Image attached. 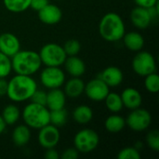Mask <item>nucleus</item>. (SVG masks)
Returning a JSON list of instances; mask_svg holds the SVG:
<instances>
[{"label":"nucleus","mask_w":159,"mask_h":159,"mask_svg":"<svg viewBox=\"0 0 159 159\" xmlns=\"http://www.w3.org/2000/svg\"><path fill=\"white\" fill-rule=\"evenodd\" d=\"M68 119V113L64 108L50 111L49 114V123L55 127H62L66 124Z\"/></svg>","instance_id":"27"},{"label":"nucleus","mask_w":159,"mask_h":159,"mask_svg":"<svg viewBox=\"0 0 159 159\" xmlns=\"http://www.w3.org/2000/svg\"><path fill=\"white\" fill-rule=\"evenodd\" d=\"M132 70L140 76H146L157 72V61L152 53L140 50L134 56L131 62Z\"/></svg>","instance_id":"7"},{"label":"nucleus","mask_w":159,"mask_h":159,"mask_svg":"<svg viewBox=\"0 0 159 159\" xmlns=\"http://www.w3.org/2000/svg\"><path fill=\"white\" fill-rule=\"evenodd\" d=\"M79 157V152L74 147V148H67L65 149L62 154L60 156L61 159H75Z\"/></svg>","instance_id":"34"},{"label":"nucleus","mask_w":159,"mask_h":159,"mask_svg":"<svg viewBox=\"0 0 159 159\" xmlns=\"http://www.w3.org/2000/svg\"><path fill=\"white\" fill-rule=\"evenodd\" d=\"M61 140V133L57 127L52 124H48L39 129L37 141L44 149L55 148Z\"/></svg>","instance_id":"11"},{"label":"nucleus","mask_w":159,"mask_h":159,"mask_svg":"<svg viewBox=\"0 0 159 159\" xmlns=\"http://www.w3.org/2000/svg\"><path fill=\"white\" fill-rule=\"evenodd\" d=\"M20 116H21V113L19 107L16 104H12V103L6 105L1 114V116L7 126L15 125L19 121Z\"/></svg>","instance_id":"24"},{"label":"nucleus","mask_w":159,"mask_h":159,"mask_svg":"<svg viewBox=\"0 0 159 159\" xmlns=\"http://www.w3.org/2000/svg\"><path fill=\"white\" fill-rule=\"evenodd\" d=\"M130 111L131 112L126 118V126H128L132 131L143 132L151 126L152 116L149 111L141 107Z\"/></svg>","instance_id":"8"},{"label":"nucleus","mask_w":159,"mask_h":159,"mask_svg":"<svg viewBox=\"0 0 159 159\" xmlns=\"http://www.w3.org/2000/svg\"><path fill=\"white\" fill-rule=\"evenodd\" d=\"M109 88H116L121 85L124 75L120 68L116 66H108L102 71L99 76Z\"/></svg>","instance_id":"14"},{"label":"nucleus","mask_w":159,"mask_h":159,"mask_svg":"<svg viewBox=\"0 0 159 159\" xmlns=\"http://www.w3.org/2000/svg\"><path fill=\"white\" fill-rule=\"evenodd\" d=\"M109 92L110 88L100 77L93 78L85 84L84 93L92 102H103Z\"/></svg>","instance_id":"10"},{"label":"nucleus","mask_w":159,"mask_h":159,"mask_svg":"<svg viewBox=\"0 0 159 159\" xmlns=\"http://www.w3.org/2000/svg\"><path fill=\"white\" fill-rule=\"evenodd\" d=\"M31 0H3L5 7L12 13H21L30 7Z\"/></svg>","instance_id":"26"},{"label":"nucleus","mask_w":159,"mask_h":159,"mask_svg":"<svg viewBox=\"0 0 159 159\" xmlns=\"http://www.w3.org/2000/svg\"><path fill=\"white\" fill-rule=\"evenodd\" d=\"M40 82L48 89H59L65 82V74L61 67L46 66L40 73Z\"/></svg>","instance_id":"9"},{"label":"nucleus","mask_w":159,"mask_h":159,"mask_svg":"<svg viewBox=\"0 0 159 159\" xmlns=\"http://www.w3.org/2000/svg\"><path fill=\"white\" fill-rule=\"evenodd\" d=\"M30 101L34 103H38V104H42V105H46V102H47V92L43 89H36L34 94L32 95Z\"/></svg>","instance_id":"33"},{"label":"nucleus","mask_w":159,"mask_h":159,"mask_svg":"<svg viewBox=\"0 0 159 159\" xmlns=\"http://www.w3.org/2000/svg\"><path fill=\"white\" fill-rule=\"evenodd\" d=\"M10 59L12 71L16 75L32 76L36 74L42 66V61L38 52L34 50L20 49Z\"/></svg>","instance_id":"2"},{"label":"nucleus","mask_w":159,"mask_h":159,"mask_svg":"<svg viewBox=\"0 0 159 159\" xmlns=\"http://www.w3.org/2000/svg\"><path fill=\"white\" fill-rule=\"evenodd\" d=\"M73 119L75 122L80 125L89 124L93 118V111L92 109L86 104H81L75 107L73 111Z\"/></svg>","instance_id":"22"},{"label":"nucleus","mask_w":159,"mask_h":159,"mask_svg":"<svg viewBox=\"0 0 159 159\" xmlns=\"http://www.w3.org/2000/svg\"><path fill=\"white\" fill-rule=\"evenodd\" d=\"M126 127V119L119 115H111L104 121V128L110 133H118Z\"/></svg>","instance_id":"23"},{"label":"nucleus","mask_w":159,"mask_h":159,"mask_svg":"<svg viewBox=\"0 0 159 159\" xmlns=\"http://www.w3.org/2000/svg\"><path fill=\"white\" fill-rule=\"evenodd\" d=\"M100 143L99 134L91 129H83L74 137V147L81 154L94 151Z\"/></svg>","instance_id":"6"},{"label":"nucleus","mask_w":159,"mask_h":159,"mask_svg":"<svg viewBox=\"0 0 159 159\" xmlns=\"http://www.w3.org/2000/svg\"><path fill=\"white\" fill-rule=\"evenodd\" d=\"M103 102L107 109L113 114H117L124 108L120 95L116 92H109Z\"/></svg>","instance_id":"25"},{"label":"nucleus","mask_w":159,"mask_h":159,"mask_svg":"<svg viewBox=\"0 0 159 159\" xmlns=\"http://www.w3.org/2000/svg\"><path fill=\"white\" fill-rule=\"evenodd\" d=\"M62 48L67 56H75L81 50V45H80L79 41L76 39L67 40Z\"/></svg>","instance_id":"30"},{"label":"nucleus","mask_w":159,"mask_h":159,"mask_svg":"<svg viewBox=\"0 0 159 159\" xmlns=\"http://www.w3.org/2000/svg\"><path fill=\"white\" fill-rule=\"evenodd\" d=\"M64 93L66 97L75 99L84 93L85 83L80 77H72L66 83L64 82Z\"/></svg>","instance_id":"20"},{"label":"nucleus","mask_w":159,"mask_h":159,"mask_svg":"<svg viewBox=\"0 0 159 159\" xmlns=\"http://www.w3.org/2000/svg\"><path fill=\"white\" fill-rule=\"evenodd\" d=\"M133 1L136 4V6L145 7V8L151 7L158 4V0H133Z\"/></svg>","instance_id":"36"},{"label":"nucleus","mask_w":159,"mask_h":159,"mask_svg":"<svg viewBox=\"0 0 159 159\" xmlns=\"http://www.w3.org/2000/svg\"><path fill=\"white\" fill-rule=\"evenodd\" d=\"M38 19L45 24L53 25L57 24L62 19V11L61 9L54 5V4H48L43 8L37 11Z\"/></svg>","instance_id":"12"},{"label":"nucleus","mask_w":159,"mask_h":159,"mask_svg":"<svg viewBox=\"0 0 159 159\" xmlns=\"http://www.w3.org/2000/svg\"><path fill=\"white\" fill-rule=\"evenodd\" d=\"M20 49L19 38L12 33L5 32L0 34V51L11 58Z\"/></svg>","instance_id":"13"},{"label":"nucleus","mask_w":159,"mask_h":159,"mask_svg":"<svg viewBox=\"0 0 159 159\" xmlns=\"http://www.w3.org/2000/svg\"><path fill=\"white\" fill-rule=\"evenodd\" d=\"M122 40L125 47L130 51L138 52L144 47V37L140 33L135 31L129 33L126 32Z\"/></svg>","instance_id":"19"},{"label":"nucleus","mask_w":159,"mask_h":159,"mask_svg":"<svg viewBox=\"0 0 159 159\" xmlns=\"http://www.w3.org/2000/svg\"><path fill=\"white\" fill-rule=\"evenodd\" d=\"M46 159H59L60 158V155L59 152L55 149V148H49V149H46L45 155H44Z\"/></svg>","instance_id":"37"},{"label":"nucleus","mask_w":159,"mask_h":159,"mask_svg":"<svg viewBox=\"0 0 159 159\" xmlns=\"http://www.w3.org/2000/svg\"><path fill=\"white\" fill-rule=\"evenodd\" d=\"M123 106L129 110H133L141 107L143 103V97L141 92L134 88H127L120 94Z\"/></svg>","instance_id":"16"},{"label":"nucleus","mask_w":159,"mask_h":159,"mask_svg":"<svg viewBox=\"0 0 159 159\" xmlns=\"http://www.w3.org/2000/svg\"><path fill=\"white\" fill-rule=\"evenodd\" d=\"M146 144L147 146L154 150L155 152L159 151V131L157 129H153L149 131L146 135Z\"/></svg>","instance_id":"32"},{"label":"nucleus","mask_w":159,"mask_h":159,"mask_svg":"<svg viewBox=\"0 0 159 159\" xmlns=\"http://www.w3.org/2000/svg\"><path fill=\"white\" fill-rule=\"evenodd\" d=\"M63 65L66 72L72 77H80L86 72V64L81 58L77 57V55L67 56Z\"/></svg>","instance_id":"18"},{"label":"nucleus","mask_w":159,"mask_h":159,"mask_svg":"<svg viewBox=\"0 0 159 159\" xmlns=\"http://www.w3.org/2000/svg\"><path fill=\"white\" fill-rule=\"evenodd\" d=\"M50 111L46 105L30 102L21 112V117L24 124L33 129H39L49 124Z\"/></svg>","instance_id":"4"},{"label":"nucleus","mask_w":159,"mask_h":159,"mask_svg":"<svg viewBox=\"0 0 159 159\" xmlns=\"http://www.w3.org/2000/svg\"><path fill=\"white\" fill-rule=\"evenodd\" d=\"M48 3H49L48 0H31L30 7L35 11H38L41 8H43L45 6H47Z\"/></svg>","instance_id":"35"},{"label":"nucleus","mask_w":159,"mask_h":159,"mask_svg":"<svg viewBox=\"0 0 159 159\" xmlns=\"http://www.w3.org/2000/svg\"><path fill=\"white\" fill-rule=\"evenodd\" d=\"M11 72V59L0 51V78L7 77Z\"/></svg>","instance_id":"29"},{"label":"nucleus","mask_w":159,"mask_h":159,"mask_svg":"<svg viewBox=\"0 0 159 159\" xmlns=\"http://www.w3.org/2000/svg\"><path fill=\"white\" fill-rule=\"evenodd\" d=\"M42 64L45 66L61 67L63 65L67 55L63 48L56 43L45 44L38 52Z\"/></svg>","instance_id":"5"},{"label":"nucleus","mask_w":159,"mask_h":159,"mask_svg":"<svg viewBox=\"0 0 159 159\" xmlns=\"http://www.w3.org/2000/svg\"><path fill=\"white\" fill-rule=\"evenodd\" d=\"M7 91V81L6 78H0V97L6 96Z\"/></svg>","instance_id":"38"},{"label":"nucleus","mask_w":159,"mask_h":159,"mask_svg":"<svg viewBox=\"0 0 159 159\" xmlns=\"http://www.w3.org/2000/svg\"><path fill=\"white\" fill-rule=\"evenodd\" d=\"M6 127H7V125H6L5 121L3 120V118H2V116H1V115H0V135L5 131Z\"/></svg>","instance_id":"39"},{"label":"nucleus","mask_w":159,"mask_h":159,"mask_svg":"<svg viewBox=\"0 0 159 159\" xmlns=\"http://www.w3.org/2000/svg\"><path fill=\"white\" fill-rule=\"evenodd\" d=\"M36 89L37 83L32 76L16 75L7 81V96L13 102H23L30 100Z\"/></svg>","instance_id":"1"},{"label":"nucleus","mask_w":159,"mask_h":159,"mask_svg":"<svg viewBox=\"0 0 159 159\" xmlns=\"http://www.w3.org/2000/svg\"><path fill=\"white\" fill-rule=\"evenodd\" d=\"M130 20L131 23L140 30L148 28L153 21L148 9L138 6H136V7L130 12Z\"/></svg>","instance_id":"15"},{"label":"nucleus","mask_w":159,"mask_h":159,"mask_svg":"<svg viewBox=\"0 0 159 159\" xmlns=\"http://www.w3.org/2000/svg\"><path fill=\"white\" fill-rule=\"evenodd\" d=\"M66 103V95L63 90L59 89H52L47 92L46 106L49 111L64 108Z\"/></svg>","instance_id":"17"},{"label":"nucleus","mask_w":159,"mask_h":159,"mask_svg":"<svg viewBox=\"0 0 159 159\" xmlns=\"http://www.w3.org/2000/svg\"><path fill=\"white\" fill-rule=\"evenodd\" d=\"M144 87L150 93H157L159 91V75L157 72L144 76Z\"/></svg>","instance_id":"28"},{"label":"nucleus","mask_w":159,"mask_h":159,"mask_svg":"<svg viewBox=\"0 0 159 159\" xmlns=\"http://www.w3.org/2000/svg\"><path fill=\"white\" fill-rule=\"evenodd\" d=\"M99 33L107 42H118L126 33L125 22L117 13L108 12L99 22Z\"/></svg>","instance_id":"3"},{"label":"nucleus","mask_w":159,"mask_h":159,"mask_svg":"<svg viewBox=\"0 0 159 159\" xmlns=\"http://www.w3.org/2000/svg\"><path fill=\"white\" fill-rule=\"evenodd\" d=\"M31 140V129L24 125L15 127L12 131V142L18 147L25 146Z\"/></svg>","instance_id":"21"},{"label":"nucleus","mask_w":159,"mask_h":159,"mask_svg":"<svg viewBox=\"0 0 159 159\" xmlns=\"http://www.w3.org/2000/svg\"><path fill=\"white\" fill-rule=\"evenodd\" d=\"M140 151L135 147H125L117 154L118 159H141Z\"/></svg>","instance_id":"31"}]
</instances>
